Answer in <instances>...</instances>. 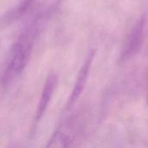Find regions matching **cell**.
<instances>
[{"mask_svg": "<svg viewBox=\"0 0 148 148\" xmlns=\"http://www.w3.org/2000/svg\"><path fill=\"white\" fill-rule=\"evenodd\" d=\"M80 115H74L62 123L52 134L47 147L60 148L69 147L77 138L82 128Z\"/></svg>", "mask_w": 148, "mask_h": 148, "instance_id": "obj_2", "label": "cell"}, {"mask_svg": "<svg viewBox=\"0 0 148 148\" xmlns=\"http://www.w3.org/2000/svg\"><path fill=\"white\" fill-rule=\"evenodd\" d=\"M146 21L147 17L145 15H143L134 26L121 50V61L126 62L139 53L144 42Z\"/></svg>", "mask_w": 148, "mask_h": 148, "instance_id": "obj_3", "label": "cell"}, {"mask_svg": "<svg viewBox=\"0 0 148 148\" xmlns=\"http://www.w3.org/2000/svg\"><path fill=\"white\" fill-rule=\"evenodd\" d=\"M57 83V78L55 75H49L47 79L46 82L44 83L42 94H41V97L37 105V108L36 111V114H35V118H34V121H33V126H32V130L35 131L36 127L38 126L39 122L41 121V120L42 119L48 106L50 102V100L52 98V95L54 94V90L56 88Z\"/></svg>", "mask_w": 148, "mask_h": 148, "instance_id": "obj_4", "label": "cell"}, {"mask_svg": "<svg viewBox=\"0 0 148 148\" xmlns=\"http://www.w3.org/2000/svg\"><path fill=\"white\" fill-rule=\"evenodd\" d=\"M36 36V24H30L23 30L12 44L2 75L3 88L8 87L24 70L31 55Z\"/></svg>", "mask_w": 148, "mask_h": 148, "instance_id": "obj_1", "label": "cell"}, {"mask_svg": "<svg viewBox=\"0 0 148 148\" xmlns=\"http://www.w3.org/2000/svg\"><path fill=\"white\" fill-rule=\"evenodd\" d=\"M62 0H42L39 10L40 16H45L51 14L61 3Z\"/></svg>", "mask_w": 148, "mask_h": 148, "instance_id": "obj_7", "label": "cell"}, {"mask_svg": "<svg viewBox=\"0 0 148 148\" xmlns=\"http://www.w3.org/2000/svg\"><path fill=\"white\" fill-rule=\"evenodd\" d=\"M147 102H148V89H147Z\"/></svg>", "mask_w": 148, "mask_h": 148, "instance_id": "obj_8", "label": "cell"}, {"mask_svg": "<svg viewBox=\"0 0 148 148\" xmlns=\"http://www.w3.org/2000/svg\"><path fill=\"white\" fill-rule=\"evenodd\" d=\"M34 0H20L14 8L10 10L6 13V15L3 16L2 19L3 23L8 24L13 21L19 19L22 16H23L27 12V10L31 6Z\"/></svg>", "mask_w": 148, "mask_h": 148, "instance_id": "obj_6", "label": "cell"}, {"mask_svg": "<svg viewBox=\"0 0 148 148\" xmlns=\"http://www.w3.org/2000/svg\"><path fill=\"white\" fill-rule=\"evenodd\" d=\"M94 57H95V50H91V52H89V54L88 55L87 58L85 59L75 81V83L74 85L73 90L71 92V95L69 98L66 108L69 109V108H71L75 102L78 100V98L80 97L85 85L86 82L88 81V77L89 75V71L92 66V62L94 61Z\"/></svg>", "mask_w": 148, "mask_h": 148, "instance_id": "obj_5", "label": "cell"}]
</instances>
